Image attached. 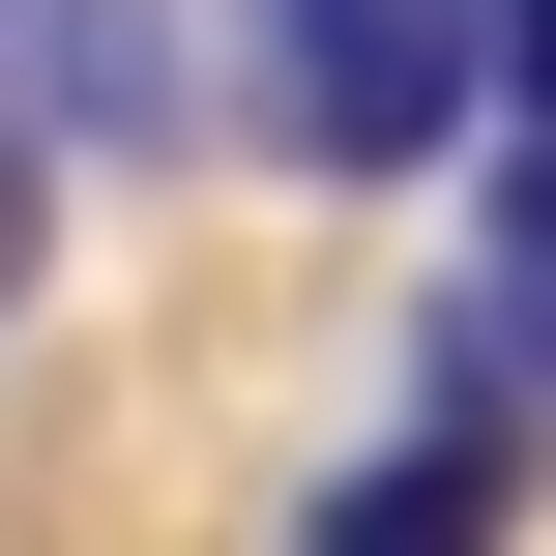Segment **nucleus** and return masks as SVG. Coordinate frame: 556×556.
<instances>
[{
    "instance_id": "39448f33",
    "label": "nucleus",
    "mask_w": 556,
    "mask_h": 556,
    "mask_svg": "<svg viewBox=\"0 0 556 556\" xmlns=\"http://www.w3.org/2000/svg\"><path fill=\"white\" fill-rule=\"evenodd\" d=\"M59 176H88V147H59V117H29V88H0V323H29V293H59Z\"/></svg>"
},
{
    "instance_id": "f03ea898",
    "label": "nucleus",
    "mask_w": 556,
    "mask_h": 556,
    "mask_svg": "<svg viewBox=\"0 0 556 556\" xmlns=\"http://www.w3.org/2000/svg\"><path fill=\"white\" fill-rule=\"evenodd\" d=\"M0 88H29L88 176H176V147H205V0H0Z\"/></svg>"
},
{
    "instance_id": "f257e3e1",
    "label": "nucleus",
    "mask_w": 556,
    "mask_h": 556,
    "mask_svg": "<svg viewBox=\"0 0 556 556\" xmlns=\"http://www.w3.org/2000/svg\"><path fill=\"white\" fill-rule=\"evenodd\" d=\"M498 29H528V0H235V88H264V147H323V176H440V147L498 117Z\"/></svg>"
},
{
    "instance_id": "423d86ee",
    "label": "nucleus",
    "mask_w": 556,
    "mask_h": 556,
    "mask_svg": "<svg viewBox=\"0 0 556 556\" xmlns=\"http://www.w3.org/2000/svg\"><path fill=\"white\" fill-rule=\"evenodd\" d=\"M498 88H528V147H556V0H528V29H498Z\"/></svg>"
},
{
    "instance_id": "20e7f679",
    "label": "nucleus",
    "mask_w": 556,
    "mask_h": 556,
    "mask_svg": "<svg viewBox=\"0 0 556 556\" xmlns=\"http://www.w3.org/2000/svg\"><path fill=\"white\" fill-rule=\"evenodd\" d=\"M293 556H498V498H469V469H410V440H381V469H323V528Z\"/></svg>"
},
{
    "instance_id": "7ed1b4c3",
    "label": "nucleus",
    "mask_w": 556,
    "mask_h": 556,
    "mask_svg": "<svg viewBox=\"0 0 556 556\" xmlns=\"http://www.w3.org/2000/svg\"><path fill=\"white\" fill-rule=\"evenodd\" d=\"M528 323H498V293H440V323H410V469H469V498H498V469H528Z\"/></svg>"
}]
</instances>
